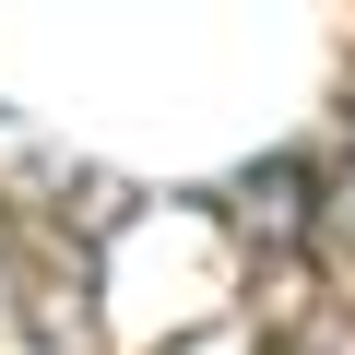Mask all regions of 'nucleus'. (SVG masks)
<instances>
[{"instance_id":"1","label":"nucleus","mask_w":355,"mask_h":355,"mask_svg":"<svg viewBox=\"0 0 355 355\" xmlns=\"http://www.w3.org/2000/svg\"><path fill=\"white\" fill-rule=\"evenodd\" d=\"M308 249H320L331 284H355V142L320 166V190H308Z\"/></svg>"}]
</instances>
